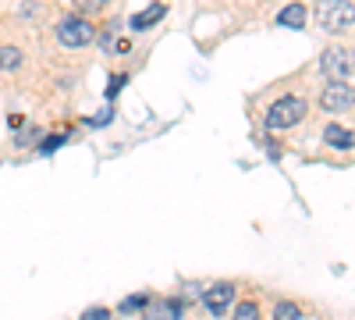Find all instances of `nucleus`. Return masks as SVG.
<instances>
[{
	"instance_id": "obj_1",
	"label": "nucleus",
	"mask_w": 355,
	"mask_h": 320,
	"mask_svg": "<svg viewBox=\"0 0 355 320\" xmlns=\"http://www.w3.org/2000/svg\"><path fill=\"white\" fill-rule=\"evenodd\" d=\"M309 114V103L306 96H281L270 103V110H266V128L270 132H281V128H295L302 118Z\"/></svg>"
},
{
	"instance_id": "obj_2",
	"label": "nucleus",
	"mask_w": 355,
	"mask_h": 320,
	"mask_svg": "<svg viewBox=\"0 0 355 320\" xmlns=\"http://www.w3.org/2000/svg\"><path fill=\"white\" fill-rule=\"evenodd\" d=\"M53 36H57V43L78 50V47H89V43L96 40V25L85 22V18H78V15H64L61 22H57Z\"/></svg>"
},
{
	"instance_id": "obj_3",
	"label": "nucleus",
	"mask_w": 355,
	"mask_h": 320,
	"mask_svg": "<svg viewBox=\"0 0 355 320\" xmlns=\"http://www.w3.org/2000/svg\"><path fill=\"white\" fill-rule=\"evenodd\" d=\"M320 71L327 75L331 82H348V78H352V50H348V47H331V50H323Z\"/></svg>"
},
{
	"instance_id": "obj_4",
	"label": "nucleus",
	"mask_w": 355,
	"mask_h": 320,
	"mask_svg": "<svg viewBox=\"0 0 355 320\" xmlns=\"http://www.w3.org/2000/svg\"><path fill=\"white\" fill-rule=\"evenodd\" d=\"M352 103H355L352 82H327V90L320 93V107L331 110V114H348Z\"/></svg>"
},
{
	"instance_id": "obj_5",
	"label": "nucleus",
	"mask_w": 355,
	"mask_h": 320,
	"mask_svg": "<svg viewBox=\"0 0 355 320\" xmlns=\"http://www.w3.org/2000/svg\"><path fill=\"white\" fill-rule=\"evenodd\" d=\"M231 303H234V285L231 281H217V285H210L202 292V306L210 310L214 317H224Z\"/></svg>"
},
{
	"instance_id": "obj_6",
	"label": "nucleus",
	"mask_w": 355,
	"mask_h": 320,
	"mask_svg": "<svg viewBox=\"0 0 355 320\" xmlns=\"http://www.w3.org/2000/svg\"><path fill=\"white\" fill-rule=\"evenodd\" d=\"M323 142H327L331 150H338V153H348V150H352V128L334 121V125L323 128Z\"/></svg>"
},
{
	"instance_id": "obj_7",
	"label": "nucleus",
	"mask_w": 355,
	"mask_h": 320,
	"mask_svg": "<svg viewBox=\"0 0 355 320\" xmlns=\"http://www.w3.org/2000/svg\"><path fill=\"white\" fill-rule=\"evenodd\" d=\"M306 18H309L306 4H284L277 11V25H288V28H306Z\"/></svg>"
},
{
	"instance_id": "obj_8",
	"label": "nucleus",
	"mask_w": 355,
	"mask_h": 320,
	"mask_svg": "<svg viewBox=\"0 0 355 320\" xmlns=\"http://www.w3.org/2000/svg\"><path fill=\"white\" fill-rule=\"evenodd\" d=\"M25 65V50L8 43V47H0V71H18Z\"/></svg>"
},
{
	"instance_id": "obj_9",
	"label": "nucleus",
	"mask_w": 355,
	"mask_h": 320,
	"mask_svg": "<svg viewBox=\"0 0 355 320\" xmlns=\"http://www.w3.org/2000/svg\"><path fill=\"white\" fill-rule=\"evenodd\" d=\"M167 15V4H153V8H146V11H139L135 18H132V28L135 33H142V28H150L153 22H160Z\"/></svg>"
},
{
	"instance_id": "obj_10",
	"label": "nucleus",
	"mask_w": 355,
	"mask_h": 320,
	"mask_svg": "<svg viewBox=\"0 0 355 320\" xmlns=\"http://www.w3.org/2000/svg\"><path fill=\"white\" fill-rule=\"evenodd\" d=\"M348 25H352V8L348 4L327 11V28H331V33H341V28H348Z\"/></svg>"
},
{
	"instance_id": "obj_11",
	"label": "nucleus",
	"mask_w": 355,
	"mask_h": 320,
	"mask_svg": "<svg viewBox=\"0 0 355 320\" xmlns=\"http://www.w3.org/2000/svg\"><path fill=\"white\" fill-rule=\"evenodd\" d=\"M274 320H302V306L291 303V299H281L274 306Z\"/></svg>"
},
{
	"instance_id": "obj_12",
	"label": "nucleus",
	"mask_w": 355,
	"mask_h": 320,
	"mask_svg": "<svg viewBox=\"0 0 355 320\" xmlns=\"http://www.w3.org/2000/svg\"><path fill=\"white\" fill-rule=\"evenodd\" d=\"M103 8H107V0H78L71 15H78V18H85V22H89V15H100Z\"/></svg>"
},
{
	"instance_id": "obj_13",
	"label": "nucleus",
	"mask_w": 355,
	"mask_h": 320,
	"mask_svg": "<svg viewBox=\"0 0 355 320\" xmlns=\"http://www.w3.org/2000/svg\"><path fill=\"white\" fill-rule=\"evenodd\" d=\"M231 320H259V303H256V299L239 303V310H234V317H231Z\"/></svg>"
},
{
	"instance_id": "obj_14",
	"label": "nucleus",
	"mask_w": 355,
	"mask_h": 320,
	"mask_svg": "<svg viewBox=\"0 0 355 320\" xmlns=\"http://www.w3.org/2000/svg\"><path fill=\"white\" fill-rule=\"evenodd\" d=\"M114 313L107 310V306H89L85 313H82V320H110Z\"/></svg>"
},
{
	"instance_id": "obj_15",
	"label": "nucleus",
	"mask_w": 355,
	"mask_h": 320,
	"mask_svg": "<svg viewBox=\"0 0 355 320\" xmlns=\"http://www.w3.org/2000/svg\"><path fill=\"white\" fill-rule=\"evenodd\" d=\"M146 306H150V296H128L121 303V310H146Z\"/></svg>"
},
{
	"instance_id": "obj_16",
	"label": "nucleus",
	"mask_w": 355,
	"mask_h": 320,
	"mask_svg": "<svg viewBox=\"0 0 355 320\" xmlns=\"http://www.w3.org/2000/svg\"><path fill=\"white\" fill-rule=\"evenodd\" d=\"M25 125V114H11V128H21Z\"/></svg>"
}]
</instances>
